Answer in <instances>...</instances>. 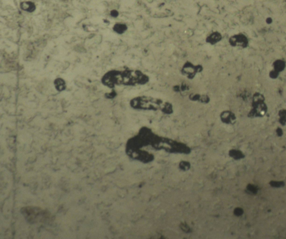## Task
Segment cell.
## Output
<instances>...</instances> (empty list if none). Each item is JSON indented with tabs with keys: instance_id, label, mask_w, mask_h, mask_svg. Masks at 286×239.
Wrapping results in <instances>:
<instances>
[{
	"instance_id": "cell-4",
	"label": "cell",
	"mask_w": 286,
	"mask_h": 239,
	"mask_svg": "<svg viewBox=\"0 0 286 239\" xmlns=\"http://www.w3.org/2000/svg\"><path fill=\"white\" fill-rule=\"evenodd\" d=\"M54 85L58 91H62L66 89V83L62 78H57L54 81Z\"/></svg>"
},
{
	"instance_id": "cell-9",
	"label": "cell",
	"mask_w": 286,
	"mask_h": 239,
	"mask_svg": "<svg viewBox=\"0 0 286 239\" xmlns=\"http://www.w3.org/2000/svg\"><path fill=\"white\" fill-rule=\"evenodd\" d=\"M278 75H279V73L274 69L272 71H271L269 73L270 77V78H272V79H275V78H277L278 77Z\"/></svg>"
},
{
	"instance_id": "cell-1",
	"label": "cell",
	"mask_w": 286,
	"mask_h": 239,
	"mask_svg": "<svg viewBox=\"0 0 286 239\" xmlns=\"http://www.w3.org/2000/svg\"><path fill=\"white\" fill-rule=\"evenodd\" d=\"M252 106V109L249 113V116L251 117L263 116L267 110V107L264 102V97L259 93L254 94Z\"/></svg>"
},
{
	"instance_id": "cell-3",
	"label": "cell",
	"mask_w": 286,
	"mask_h": 239,
	"mask_svg": "<svg viewBox=\"0 0 286 239\" xmlns=\"http://www.w3.org/2000/svg\"><path fill=\"white\" fill-rule=\"evenodd\" d=\"M21 9L28 12H33L35 9L34 3L31 2H24L21 3Z\"/></svg>"
},
{
	"instance_id": "cell-7",
	"label": "cell",
	"mask_w": 286,
	"mask_h": 239,
	"mask_svg": "<svg viewBox=\"0 0 286 239\" xmlns=\"http://www.w3.org/2000/svg\"><path fill=\"white\" fill-rule=\"evenodd\" d=\"M126 26L122 24H117L114 27V30L118 34H122L126 30Z\"/></svg>"
},
{
	"instance_id": "cell-5",
	"label": "cell",
	"mask_w": 286,
	"mask_h": 239,
	"mask_svg": "<svg viewBox=\"0 0 286 239\" xmlns=\"http://www.w3.org/2000/svg\"><path fill=\"white\" fill-rule=\"evenodd\" d=\"M273 67H274V70L279 73L285 69L286 65H285V63L282 60H278L274 63Z\"/></svg>"
},
{
	"instance_id": "cell-8",
	"label": "cell",
	"mask_w": 286,
	"mask_h": 239,
	"mask_svg": "<svg viewBox=\"0 0 286 239\" xmlns=\"http://www.w3.org/2000/svg\"><path fill=\"white\" fill-rule=\"evenodd\" d=\"M279 116L281 118V124L285 125L286 124V111L285 110H281L279 112Z\"/></svg>"
},
{
	"instance_id": "cell-10",
	"label": "cell",
	"mask_w": 286,
	"mask_h": 239,
	"mask_svg": "<svg viewBox=\"0 0 286 239\" xmlns=\"http://www.w3.org/2000/svg\"><path fill=\"white\" fill-rule=\"evenodd\" d=\"M111 15L114 17H116V16H118V11H116V10H113L111 12Z\"/></svg>"
},
{
	"instance_id": "cell-6",
	"label": "cell",
	"mask_w": 286,
	"mask_h": 239,
	"mask_svg": "<svg viewBox=\"0 0 286 239\" xmlns=\"http://www.w3.org/2000/svg\"><path fill=\"white\" fill-rule=\"evenodd\" d=\"M221 35L219 34V33H215L212 34L208 38V42L211 44L217 43L219 42V40L221 39Z\"/></svg>"
},
{
	"instance_id": "cell-2",
	"label": "cell",
	"mask_w": 286,
	"mask_h": 239,
	"mask_svg": "<svg viewBox=\"0 0 286 239\" xmlns=\"http://www.w3.org/2000/svg\"><path fill=\"white\" fill-rule=\"evenodd\" d=\"M230 43L233 46L245 47L248 44V40L244 35H237L233 36L230 39Z\"/></svg>"
}]
</instances>
